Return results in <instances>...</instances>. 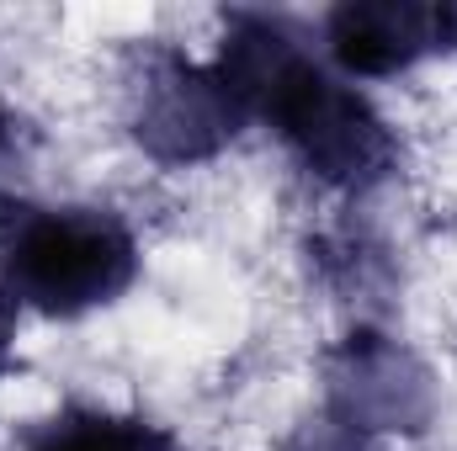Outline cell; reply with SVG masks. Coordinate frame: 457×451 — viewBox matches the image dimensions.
<instances>
[{
	"mask_svg": "<svg viewBox=\"0 0 457 451\" xmlns=\"http://www.w3.org/2000/svg\"><path fill=\"white\" fill-rule=\"evenodd\" d=\"M213 70L245 112L277 122V133L298 149V160L320 181L356 192L388 176L394 165L388 122L367 107V96L314 70L282 27L261 16H239Z\"/></svg>",
	"mask_w": 457,
	"mask_h": 451,
	"instance_id": "cell-1",
	"label": "cell"
},
{
	"mask_svg": "<svg viewBox=\"0 0 457 451\" xmlns=\"http://www.w3.org/2000/svg\"><path fill=\"white\" fill-rule=\"evenodd\" d=\"M138 276V244L96 208H0V298L32 303L54 319L112 303Z\"/></svg>",
	"mask_w": 457,
	"mask_h": 451,
	"instance_id": "cell-2",
	"label": "cell"
},
{
	"mask_svg": "<svg viewBox=\"0 0 457 451\" xmlns=\"http://www.w3.org/2000/svg\"><path fill=\"white\" fill-rule=\"evenodd\" d=\"M245 107L228 96L219 70H197L176 53H160L144 64L133 133L154 160H208L239 133Z\"/></svg>",
	"mask_w": 457,
	"mask_h": 451,
	"instance_id": "cell-3",
	"label": "cell"
},
{
	"mask_svg": "<svg viewBox=\"0 0 457 451\" xmlns=\"http://www.w3.org/2000/svg\"><path fill=\"white\" fill-rule=\"evenodd\" d=\"M330 393L341 420L361 430H420L431 414L426 372L378 335H351V345L330 361Z\"/></svg>",
	"mask_w": 457,
	"mask_h": 451,
	"instance_id": "cell-4",
	"label": "cell"
},
{
	"mask_svg": "<svg viewBox=\"0 0 457 451\" xmlns=\"http://www.w3.org/2000/svg\"><path fill=\"white\" fill-rule=\"evenodd\" d=\"M447 48L442 43V5L415 0H351L330 11V53L351 75L383 80L410 70L415 59Z\"/></svg>",
	"mask_w": 457,
	"mask_h": 451,
	"instance_id": "cell-5",
	"label": "cell"
},
{
	"mask_svg": "<svg viewBox=\"0 0 457 451\" xmlns=\"http://www.w3.org/2000/svg\"><path fill=\"white\" fill-rule=\"evenodd\" d=\"M27 451H170V436L144 420L70 414V420H54Z\"/></svg>",
	"mask_w": 457,
	"mask_h": 451,
	"instance_id": "cell-6",
	"label": "cell"
},
{
	"mask_svg": "<svg viewBox=\"0 0 457 451\" xmlns=\"http://www.w3.org/2000/svg\"><path fill=\"white\" fill-rule=\"evenodd\" d=\"M11 361V298H0V372Z\"/></svg>",
	"mask_w": 457,
	"mask_h": 451,
	"instance_id": "cell-7",
	"label": "cell"
}]
</instances>
